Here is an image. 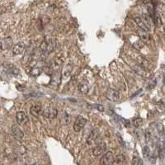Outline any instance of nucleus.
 <instances>
[{"label":"nucleus","instance_id":"nucleus-1","mask_svg":"<svg viewBox=\"0 0 165 165\" xmlns=\"http://www.w3.org/2000/svg\"><path fill=\"white\" fill-rule=\"evenodd\" d=\"M56 42L55 39H49L47 41H44L42 44L41 45V51L42 57H45L49 55L50 52H52L55 48Z\"/></svg>","mask_w":165,"mask_h":165},{"label":"nucleus","instance_id":"nucleus-2","mask_svg":"<svg viewBox=\"0 0 165 165\" xmlns=\"http://www.w3.org/2000/svg\"><path fill=\"white\" fill-rule=\"evenodd\" d=\"M114 155L111 151H108L105 153L100 159V164L101 165H111L114 162Z\"/></svg>","mask_w":165,"mask_h":165},{"label":"nucleus","instance_id":"nucleus-3","mask_svg":"<svg viewBox=\"0 0 165 165\" xmlns=\"http://www.w3.org/2000/svg\"><path fill=\"white\" fill-rule=\"evenodd\" d=\"M86 123H87V119L85 117L82 116H79L73 124V130L76 131V132H79L81 130L84 128Z\"/></svg>","mask_w":165,"mask_h":165},{"label":"nucleus","instance_id":"nucleus-4","mask_svg":"<svg viewBox=\"0 0 165 165\" xmlns=\"http://www.w3.org/2000/svg\"><path fill=\"white\" fill-rule=\"evenodd\" d=\"M105 96H106V98H107V100H109V101L112 102V103H116L120 98V93L116 89L110 88V89H108L106 92Z\"/></svg>","mask_w":165,"mask_h":165},{"label":"nucleus","instance_id":"nucleus-5","mask_svg":"<svg viewBox=\"0 0 165 165\" xmlns=\"http://www.w3.org/2000/svg\"><path fill=\"white\" fill-rule=\"evenodd\" d=\"M43 115L48 119H54L58 115V110L54 107H46L43 111Z\"/></svg>","mask_w":165,"mask_h":165},{"label":"nucleus","instance_id":"nucleus-6","mask_svg":"<svg viewBox=\"0 0 165 165\" xmlns=\"http://www.w3.org/2000/svg\"><path fill=\"white\" fill-rule=\"evenodd\" d=\"M16 120L19 126H25L29 122L28 116L24 111H18L16 113Z\"/></svg>","mask_w":165,"mask_h":165},{"label":"nucleus","instance_id":"nucleus-7","mask_svg":"<svg viewBox=\"0 0 165 165\" xmlns=\"http://www.w3.org/2000/svg\"><path fill=\"white\" fill-rule=\"evenodd\" d=\"M12 134L13 137L18 140V141H22L24 137V133L23 131L18 127V126H12Z\"/></svg>","mask_w":165,"mask_h":165},{"label":"nucleus","instance_id":"nucleus-8","mask_svg":"<svg viewBox=\"0 0 165 165\" xmlns=\"http://www.w3.org/2000/svg\"><path fill=\"white\" fill-rule=\"evenodd\" d=\"M105 151H106V144L104 142H102V143L98 144V145L92 149V154L95 157H98V156L103 154Z\"/></svg>","mask_w":165,"mask_h":165},{"label":"nucleus","instance_id":"nucleus-9","mask_svg":"<svg viewBox=\"0 0 165 165\" xmlns=\"http://www.w3.org/2000/svg\"><path fill=\"white\" fill-rule=\"evenodd\" d=\"M134 22L137 24V26L140 27L141 29V31H145V32H148L149 31V27L147 26V24L144 22V20L142 19V18H140V17H136L134 18Z\"/></svg>","mask_w":165,"mask_h":165},{"label":"nucleus","instance_id":"nucleus-10","mask_svg":"<svg viewBox=\"0 0 165 165\" xmlns=\"http://www.w3.org/2000/svg\"><path fill=\"white\" fill-rule=\"evenodd\" d=\"M25 50V44L22 41H20L18 44H16L13 47H12V53L13 55H21L23 53Z\"/></svg>","mask_w":165,"mask_h":165},{"label":"nucleus","instance_id":"nucleus-11","mask_svg":"<svg viewBox=\"0 0 165 165\" xmlns=\"http://www.w3.org/2000/svg\"><path fill=\"white\" fill-rule=\"evenodd\" d=\"M98 135H99V132L97 129L93 130L92 132L89 134V135L88 136L87 138V144L88 145H92L93 144L95 141H97V139L98 138Z\"/></svg>","mask_w":165,"mask_h":165},{"label":"nucleus","instance_id":"nucleus-12","mask_svg":"<svg viewBox=\"0 0 165 165\" xmlns=\"http://www.w3.org/2000/svg\"><path fill=\"white\" fill-rule=\"evenodd\" d=\"M12 45V40L11 37H6L4 39L2 40L1 41V49L4 50H9Z\"/></svg>","mask_w":165,"mask_h":165},{"label":"nucleus","instance_id":"nucleus-13","mask_svg":"<svg viewBox=\"0 0 165 165\" xmlns=\"http://www.w3.org/2000/svg\"><path fill=\"white\" fill-rule=\"evenodd\" d=\"M30 112L33 116H39L42 112V107L40 105H33L30 108Z\"/></svg>","mask_w":165,"mask_h":165},{"label":"nucleus","instance_id":"nucleus-14","mask_svg":"<svg viewBox=\"0 0 165 165\" xmlns=\"http://www.w3.org/2000/svg\"><path fill=\"white\" fill-rule=\"evenodd\" d=\"M79 90L83 94H87L89 91V86L87 81H82L79 84Z\"/></svg>","mask_w":165,"mask_h":165},{"label":"nucleus","instance_id":"nucleus-15","mask_svg":"<svg viewBox=\"0 0 165 165\" xmlns=\"http://www.w3.org/2000/svg\"><path fill=\"white\" fill-rule=\"evenodd\" d=\"M132 69L134 70V72L136 73H138V74H140L141 76H145L146 75V71L145 70V69L141 66V65H133V66H131Z\"/></svg>","mask_w":165,"mask_h":165},{"label":"nucleus","instance_id":"nucleus-16","mask_svg":"<svg viewBox=\"0 0 165 165\" xmlns=\"http://www.w3.org/2000/svg\"><path fill=\"white\" fill-rule=\"evenodd\" d=\"M125 156L123 155H118L116 156V158L114 159V162L111 165H123V164L125 163Z\"/></svg>","mask_w":165,"mask_h":165},{"label":"nucleus","instance_id":"nucleus-17","mask_svg":"<svg viewBox=\"0 0 165 165\" xmlns=\"http://www.w3.org/2000/svg\"><path fill=\"white\" fill-rule=\"evenodd\" d=\"M133 124H134V126L135 127H140L143 124V119L141 118V117L134 118V120H133Z\"/></svg>","mask_w":165,"mask_h":165},{"label":"nucleus","instance_id":"nucleus-18","mask_svg":"<svg viewBox=\"0 0 165 165\" xmlns=\"http://www.w3.org/2000/svg\"><path fill=\"white\" fill-rule=\"evenodd\" d=\"M7 69L9 70V72H11L13 74H18L19 73V70L17 69V68L15 67L14 65H9V66H7Z\"/></svg>","mask_w":165,"mask_h":165},{"label":"nucleus","instance_id":"nucleus-19","mask_svg":"<svg viewBox=\"0 0 165 165\" xmlns=\"http://www.w3.org/2000/svg\"><path fill=\"white\" fill-rule=\"evenodd\" d=\"M143 155L145 157V158H148L149 156V154H150V149H149V148L148 146H145L143 148Z\"/></svg>","mask_w":165,"mask_h":165},{"label":"nucleus","instance_id":"nucleus-20","mask_svg":"<svg viewBox=\"0 0 165 165\" xmlns=\"http://www.w3.org/2000/svg\"><path fill=\"white\" fill-rule=\"evenodd\" d=\"M62 120L64 121V124L65 125H67L70 122V116L68 115L67 113H65V115L63 114V117H62Z\"/></svg>","mask_w":165,"mask_h":165},{"label":"nucleus","instance_id":"nucleus-21","mask_svg":"<svg viewBox=\"0 0 165 165\" xmlns=\"http://www.w3.org/2000/svg\"><path fill=\"white\" fill-rule=\"evenodd\" d=\"M133 165H145L143 160L140 158H134L133 160Z\"/></svg>","mask_w":165,"mask_h":165},{"label":"nucleus","instance_id":"nucleus-22","mask_svg":"<svg viewBox=\"0 0 165 165\" xmlns=\"http://www.w3.org/2000/svg\"><path fill=\"white\" fill-rule=\"evenodd\" d=\"M155 22H156V24L158 25L159 26H160L162 25L161 18H160V17H159V14H156V16H155Z\"/></svg>","mask_w":165,"mask_h":165},{"label":"nucleus","instance_id":"nucleus-23","mask_svg":"<svg viewBox=\"0 0 165 165\" xmlns=\"http://www.w3.org/2000/svg\"><path fill=\"white\" fill-rule=\"evenodd\" d=\"M157 128H158V130H159V133H164V126L161 124V123H159L158 126H157Z\"/></svg>","mask_w":165,"mask_h":165}]
</instances>
